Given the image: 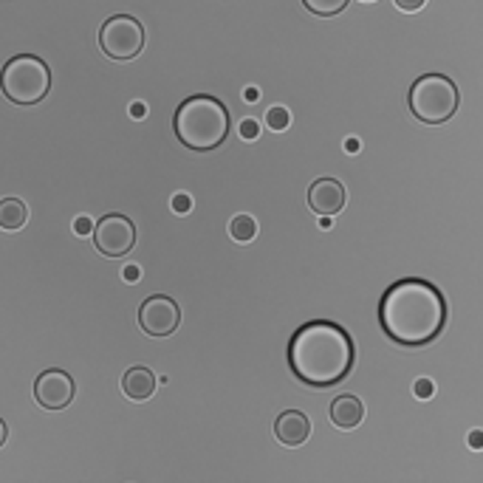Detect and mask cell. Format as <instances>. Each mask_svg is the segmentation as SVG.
<instances>
[{"label":"cell","mask_w":483,"mask_h":483,"mask_svg":"<svg viewBox=\"0 0 483 483\" xmlns=\"http://www.w3.org/2000/svg\"><path fill=\"white\" fill-rule=\"evenodd\" d=\"M379 323L396 345L424 348L447 325V300L422 278L396 280L379 303Z\"/></svg>","instance_id":"6da1fadb"},{"label":"cell","mask_w":483,"mask_h":483,"mask_svg":"<svg viewBox=\"0 0 483 483\" xmlns=\"http://www.w3.org/2000/svg\"><path fill=\"white\" fill-rule=\"evenodd\" d=\"M353 356L351 333L331 320L300 325L288 342V365L294 376L311 387L340 385L353 368Z\"/></svg>","instance_id":"7a4b0ae2"},{"label":"cell","mask_w":483,"mask_h":483,"mask_svg":"<svg viewBox=\"0 0 483 483\" xmlns=\"http://www.w3.org/2000/svg\"><path fill=\"white\" fill-rule=\"evenodd\" d=\"M173 128L178 141L190 150H215L229 136V111L221 99L198 94L181 102Z\"/></svg>","instance_id":"3957f363"},{"label":"cell","mask_w":483,"mask_h":483,"mask_svg":"<svg viewBox=\"0 0 483 483\" xmlns=\"http://www.w3.org/2000/svg\"><path fill=\"white\" fill-rule=\"evenodd\" d=\"M410 111L424 124H444L458 111V86L444 74H424L410 86Z\"/></svg>","instance_id":"277c9868"},{"label":"cell","mask_w":483,"mask_h":483,"mask_svg":"<svg viewBox=\"0 0 483 483\" xmlns=\"http://www.w3.org/2000/svg\"><path fill=\"white\" fill-rule=\"evenodd\" d=\"M51 88V71L40 57L17 54L0 71V91L14 105H34L46 99Z\"/></svg>","instance_id":"5b68a950"},{"label":"cell","mask_w":483,"mask_h":483,"mask_svg":"<svg viewBox=\"0 0 483 483\" xmlns=\"http://www.w3.org/2000/svg\"><path fill=\"white\" fill-rule=\"evenodd\" d=\"M99 46L111 59H133L144 49V29L136 17L131 14H116L105 20L99 32Z\"/></svg>","instance_id":"8992f818"},{"label":"cell","mask_w":483,"mask_h":483,"mask_svg":"<svg viewBox=\"0 0 483 483\" xmlns=\"http://www.w3.org/2000/svg\"><path fill=\"white\" fill-rule=\"evenodd\" d=\"M94 246L99 249V255H105V258H124V255H131V249L136 246V226H133V221L119 215V213L105 215L94 226Z\"/></svg>","instance_id":"52a82bcc"},{"label":"cell","mask_w":483,"mask_h":483,"mask_svg":"<svg viewBox=\"0 0 483 483\" xmlns=\"http://www.w3.org/2000/svg\"><path fill=\"white\" fill-rule=\"evenodd\" d=\"M139 325L150 337H170V333L181 325V308L173 297L167 294H153L147 297L139 308Z\"/></svg>","instance_id":"ba28073f"},{"label":"cell","mask_w":483,"mask_h":483,"mask_svg":"<svg viewBox=\"0 0 483 483\" xmlns=\"http://www.w3.org/2000/svg\"><path fill=\"white\" fill-rule=\"evenodd\" d=\"M34 398L46 410H66L74 402V379L59 368L43 370L34 382Z\"/></svg>","instance_id":"9c48e42d"},{"label":"cell","mask_w":483,"mask_h":483,"mask_svg":"<svg viewBox=\"0 0 483 483\" xmlns=\"http://www.w3.org/2000/svg\"><path fill=\"white\" fill-rule=\"evenodd\" d=\"M345 187L337 178H320L311 184L308 190V206L314 209L317 215H337L345 209Z\"/></svg>","instance_id":"30bf717a"},{"label":"cell","mask_w":483,"mask_h":483,"mask_svg":"<svg viewBox=\"0 0 483 483\" xmlns=\"http://www.w3.org/2000/svg\"><path fill=\"white\" fill-rule=\"evenodd\" d=\"M275 435L283 447H300L308 441L311 435V422H308V415L300 413V410H286L278 415V422H275Z\"/></svg>","instance_id":"8fae6325"},{"label":"cell","mask_w":483,"mask_h":483,"mask_svg":"<svg viewBox=\"0 0 483 483\" xmlns=\"http://www.w3.org/2000/svg\"><path fill=\"white\" fill-rule=\"evenodd\" d=\"M122 390L133 402H144V398H150L156 393V373L144 365H133L122 376Z\"/></svg>","instance_id":"7c38bea8"},{"label":"cell","mask_w":483,"mask_h":483,"mask_svg":"<svg viewBox=\"0 0 483 483\" xmlns=\"http://www.w3.org/2000/svg\"><path fill=\"white\" fill-rule=\"evenodd\" d=\"M331 422L337 424L340 430H353V427H360L362 424V418H365V405L360 402L356 396H337L331 402Z\"/></svg>","instance_id":"4fadbf2b"},{"label":"cell","mask_w":483,"mask_h":483,"mask_svg":"<svg viewBox=\"0 0 483 483\" xmlns=\"http://www.w3.org/2000/svg\"><path fill=\"white\" fill-rule=\"evenodd\" d=\"M29 223V206L20 198H4L0 201V229L6 232H17Z\"/></svg>","instance_id":"5bb4252c"},{"label":"cell","mask_w":483,"mask_h":483,"mask_svg":"<svg viewBox=\"0 0 483 483\" xmlns=\"http://www.w3.org/2000/svg\"><path fill=\"white\" fill-rule=\"evenodd\" d=\"M255 235H258V221L249 213H238L232 221H229V238L232 241L249 243V241H255Z\"/></svg>","instance_id":"9a60e30c"},{"label":"cell","mask_w":483,"mask_h":483,"mask_svg":"<svg viewBox=\"0 0 483 483\" xmlns=\"http://www.w3.org/2000/svg\"><path fill=\"white\" fill-rule=\"evenodd\" d=\"M351 0H303V6L311 14H320V17H333L340 14L342 9H348Z\"/></svg>","instance_id":"2e32d148"},{"label":"cell","mask_w":483,"mask_h":483,"mask_svg":"<svg viewBox=\"0 0 483 483\" xmlns=\"http://www.w3.org/2000/svg\"><path fill=\"white\" fill-rule=\"evenodd\" d=\"M266 124L271 131H278V133H283L288 124H291V114H288V108H283V105H271V108L266 111Z\"/></svg>","instance_id":"e0dca14e"},{"label":"cell","mask_w":483,"mask_h":483,"mask_svg":"<svg viewBox=\"0 0 483 483\" xmlns=\"http://www.w3.org/2000/svg\"><path fill=\"white\" fill-rule=\"evenodd\" d=\"M238 133H241V139H246V141H255V139L260 136V122H258V119H243Z\"/></svg>","instance_id":"ac0fdd59"},{"label":"cell","mask_w":483,"mask_h":483,"mask_svg":"<svg viewBox=\"0 0 483 483\" xmlns=\"http://www.w3.org/2000/svg\"><path fill=\"white\" fill-rule=\"evenodd\" d=\"M173 213L176 215H187V213H190V209H193V198L190 196H187V193H178V196H173Z\"/></svg>","instance_id":"d6986e66"},{"label":"cell","mask_w":483,"mask_h":483,"mask_svg":"<svg viewBox=\"0 0 483 483\" xmlns=\"http://www.w3.org/2000/svg\"><path fill=\"white\" fill-rule=\"evenodd\" d=\"M413 393H415V398H430L433 393H435V385H433V379H415V385H413Z\"/></svg>","instance_id":"ffe728a7"},{"label":"cell","mask_w":483,"mask_h":483,"mask_svg":"<svg viewBox=\"0 0 483 483\" xmlns=\"http://www.w3.org/2000/svg\"><path fill=\"white\" fill-rule=\"evenodd\" d=\"M393 4L402 12H418V9H424L427 0H393Z\"/></svg>","instance_id":"44dd1931"},{"label":"cell","mask_w":483,"mask_h":483,"mask_svg":"<svg viewBox=\"0 0 483 483\" xmlns=\"http://www.w3.org/2000/svg\"><path fill=\"white\" fill-rule=\"evenodd\" d=\"M74 232H77L79 238H88V235H91V221H88L86 215H79V218L74 221Z\"/></svg>","instance_id":"7402d4cb"},{"label":"cell","mask_w":483,"mask_h":483,"mask_svg":"<svg viewBox=\"0 0 483 483\" xmlns=\"http://www.w3.org/2000/svg\"><path fill=\"white\" fill-rule=\"evenodd\" d=\"M122 278L128 280V283H139V278H141V269H139V266H133V263H131V266H124V269H122Z\"/></svg>","instance_id":"603a6c76"},{"label":"cell","mask_w":483,"mask_h":483,"mask_svg":"<svg viewBox=\"0 0 483 483\" xmlns=\"http://www.w3.org/2000/svg\"><path fill=\"white\" fill-rule=\"evenodd\" d=\"M469 447L472 450H483V430H472L469 433Z\"/></svg>","instance_id":"cb8c5ba5"},{"label":"cell","mask_w":483,"mask_h":483,"mask_svg":"<svg viewBox=\"0 0 483 483\" xmlns=\"http://www.w3.org/2000/svg\"><path fill=\"white\" fill-rule=\"evenodd\" d=\"M131 116H133V119H144V116H147V105H144V102H133V105H131Z\"/></svg>","instance_id":"d4e9b609"},{"label":"cell","mask_w":483,"mask_h":483,"mask_svg":"<svg viewBox=\"0 0 483 483\" xmlns=\"http://www.w3.org/2000/svg\"><path fill=\"white\" fill-rule=\"evenodd\" d=\"M360 147H362V144H360V139H353V136H351V139H345V153H360Z\"/></svg>","instance_id":"484cf974"},{"label":"cell","mask_w":483,"mask_h":483,"mask_svg":"<svg viewBox=\"0 0 483 483\" xmlns=\"http://www.w3.org/2000/svg\"><path fill=\"white\" fill-rule=\"evenodd\" d=\"M258 96H260L258 88H246V91H243V99H246V102H258Z\"/></svg>","instance_id":"4316f807"},{"label":"cell","mask_w":483,"mask_h":483,"mask_svg":"<svg viewBox=\"0 0 483 483\" xmlns=\"http://www.w3.org/2000/svg\"><path fill=\"white\" fill-rule=\"evenodd\" d=\"M6 438H9V427H6V422L0 418V447L6 444Z\"/></svg>","instance_id":"83f0119b"},{"label":"cell","mask_w":483,"mask_h":483,"mask_svg":"<svg viewBox=\"0 0 483 483\" xmlns=\"http://www.w3.org/2000/svg\"><path fill=\"white\" fill-rule=\"evenodd\" d=\"M362 4H373V0H362Z\"/></svg>","instance_id":"f1b7e54d"}]
</instances>
